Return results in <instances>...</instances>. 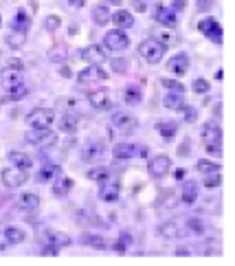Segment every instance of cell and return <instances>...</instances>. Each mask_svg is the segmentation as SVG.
Returning <instances> with one entry per match:
<instances>
[{"label": "cell", "mask_w": 235, "mask_h": 266, "mask_svg": "<svg viewBox=\"0 0 235 266\" xmlns=\"http://www.w3.org/2000/svg\"><path fill=\"white\" fill-rule=\"evenodd\" d=\"M198 29H200V33H204L211 42H222V27L218 24L215 18H204V20L198 22Z\"/></svg>", "instance_id": "cell-8"}, {"label": "cell", "mask_w": 235, "mask_h": 266, "mask_svg": "<svg viewBox=\"0 0 235 266\" xmlns=\"http://www.w3.org/2000/svg\"><path fill=\"white\" fill-rule=\"evenodd\" d=\"M104 44H106L108 51H125V48L130 46V38L121 31V29H114V31L106 33Z\"/></svg>", "instance_id": "cell-6"}, {"label": "cell", "mask_w": 235, "mask_h": 266, "mask_svg": "<svg viewBox=\"0 0 235 266\" xmlns=\"http://www.w3.org/2000/svg\"><path fill=\"white\" fill-rule=\"evenodd\" d=\"M18 207L22 211H35L40 207V196L38 193H22V196L18 198Z\"/></svg>", "instance_id": "cell-20"}, {"label": "cell", "mask_w": 235, "mask_h": 266, "mask_svg": "<svg viewBox=\"0 0 235 266\" xmlns=\"http://www.w3.org/2000/svg\"><path fill=\"white\" fill-rule=\"evenodd\" d=\"M112 125H114L117 130H121L123 135H130V132L136 130V119L130 117V114H114Z\"/></svg>", "instance_id": "cell-16"}, {"label": "cell", "mask_w": 235, "mask_h": 266, "mask_svg": "<svg viewBox=\"0 0 235 266\" xmlns=\"http://www.w3.org/2000/svg\"><path fill=\"white\" fill-rule=\"evenodd\" d=\"M156 20H159L161 24H165V27H176V22H178V18H176V11L170 9V7H165V5H159L156 7Z\"/></svg>", "instance_id": "cell-18"}, {"label": "cell", "mask_w": 235, "mask_h": 266, "mask_svg": "<svg viewBox=\"0 0 235 266\" xmlns=\"http://www.w3.org/2000/svg\"><path fill=\"white\" fill-rule=\"evenodd\" d=\"M106 80H108V73L104 69H99V64H90L88 69H84L77 75L80 84H95V82H106Z\"/></svg>", "instance_id": "cell-9"}, {"label": "cell", "mask_w": 235, "mask_h": 266, "mask_svg": "<svg viewBox=\"0 0 235 266\" xmlns=\"http://www.w3.org/2000/svg\"><path fill=\"white\" fill-rule=\"evenodd\" d=\"M220 183H222L220 172H209L207 176H204V187H218Z\"/></svg>", "instance_id": "cell-39"}, {"label": "cell", "mask_w": 235, "mask_h": 266, "mask_svg": "<svg viewBox=\"0 0 235 266\" xmlns=\"http://www.w3.org/2000/svg\"><path fill=\"white\" fill-rule=\"evenodd\" d=\"M110 18H112V14L108 11V7H95L93 9V20L97 22L99 27H104V24L110 22Z\"/></svg>", "instance_id": "cell-33"}, {"label": "cell", "mask_w": 235, "mask_h": 266, "mask_svg": "<svg viewBox=\"0 0 235 266\" xmlns=\"http://www.w3.org/2000/svg\"><path fill=\"white\" fill-rule=\"evenodd\" d=\"M0 86L7 93V99H22L29 90L22 82V71L16 69H5L0 73Z\"/></svg>", "instance_id": "cell-1"}, {"label": "cell", "mask_w": 235, "mask_h": 266, "mask_svg": "<svg viewBox=\"0 0 235 266\" xmlns=\"http://www.w3.org/2000/svg\"><path fill=\"white\" fill-rule=\"evenodd\" d=\"M121 196V185H119L117 178H106L104 183H101V189H99V198L106 203H114L117 198Z\"/></svg>", "instance_id": "cell-11"}, {"label": "cell", "mask_w": 235, "mask_h": 266, "mask_svg": "<svg viewBox=\"0 0 235 266\" xmlns=\"http://www.w3.org/2000/svg\"><path fill=\"white\" fill-rule=\"evenodd\" d=\"M178 154H180V156H183V154H189V145H187V143L180 145V148H178Z\"/></svg>", "instance_id": "cell-55"}, {"label": "cell", "mask_w": 235, "mask_h": 266, "mask_svg": "<svg viewBox=\"0 0 235 266\" xmlns=\"http://www.w3.org/2000/svg\"><path fill=\"white\" fill-rule=\"evenodd\" d=\"M84 242H86L88 246H93V249H106V246H108V242L101 238V235H90V233H86V235H84Z\"/></svg>", "instance_id": "cell-36"}, {"label": "cell", "mask_w": 235, "mask_h": 266, "mask_svg": "<svg viewBox=\"0 0 235 266\" xmlns=\"http://www.w3.org/2000/svg\"><path fill=\"white\" fill-rule=\"evenodd\" d=\"M198 172L202 174H209V172H220V165L218 163H211V161H198Z\"/></svg>", "instance_id": "cell-37"}, {"label": "cell", "mask_w": 235, "mask_h": 266, "mask_svg": "<svg viewBox=\"0 0 235 266\" xmlns=\"http://www.w3.org/2000/svg\"><path fill=\"white\" fill-rule=\"evenodd\" d=\"M7 46L9 48H14V51H18V48H22L25 46V42H27V33H22V31H14L11 29V33H7Z\"/></svg>", "instance_id": "cell-27"}, {"label": "cell", "mask_w": 235, "mask_h": 266, "mask_svg": "<svg viewBox=\"0 0 235 266\" xmlns=\"http://www.w3.org/2000/svg\"><path fill=\"white\" fill-rule=\"evenodd\" d=\"M80 57H82V59H86L88 64H101V62H106V53H104V48L97 46V44L86 46V48H84V51L80 53Z\"/></svg>", "instance_id": "cell-15"}, {"label": "cell", "mask_w": 235, "mask_h": 266, "mask_svg": "<svg viewBox=\"0 0 235 266\" xmlns=\"http://www.w3.org/2000/svg\"><path fill=\"white\" fill-rule=\"evenodd\" d=\"M108 3H112V5H121V0H108Z\"/></svg>", "instance_id": "cell-59"}, {"label": "cell", "mask_w": 235, "mask_h": 266, "mask_svg": "<svg viewBox=\"0 0 235 266\" xmlns=\"http://www.w3.org/2000/svg\"><path fill=\"white\" fill-rule=\"evenodd\" d=\"M128 244H132V238H128V233L121 235V240L114 244V249H117V253H125V249H128Z\"/></svg>", "instance_id": "cell-42"}, {"label": "cell", "mask_w": 235, "mask_h": 266, "mask_svg": "<svg viewBox=\"0 0 235 266\" xmlns=\"http://www.w3.org/2000/svg\"><path fill=\"white\" fill-rule=\"evenodd\" d=\"M59 167L57 165H44L38 172V176H35V180H38V183L42 185V183H49V180H53V178H57L59 176Z\"/></svg>", "instance_id": "cell-24"}, {"label": "cell", "mask_w": 235, "mask_h": 266, "mask_svg": "<svg viewBox=\"0 0 235 266\" xmlns=\"http://www.w3.org/2000/svg\"><path fill=\"white\" fill-rule=\"evenodd\" d=\"M156 130H159V135L165 139V141H172L178 132V125L174 123V121H159V123H156Z\"/></svg>", "instance_id": "cell-21"}, {"label": "cell", "mask_w": 235, "mask_h": 266, "mask_svg": "<svg viewBox=\"0 0 235 266\" xmlns=\"http://www.w3.org/2000/svg\"><path fill=\"white\" fill-rule=\"evenodd\" d=\"M185 7H187L185 0H174V5H172V9H174V11H180V9H185Z\"/></svg>", "instance_id": "cell-52"}, {"label": "cell", "mask_w": 235, "mask_h": 266, "mask_svg": "<svg viewBox=\"0 0 235 266\" xmlns=\"http://www.w3.org/2000/svg\"><path fill=\"white\" fill-rule=\"evenodd\" d=\"M167 71H170L172 75H176V77H183L185 73L189 71V57H187L185 53L170 57V62H167Z\"/></svg>", "instance_id": "cell-13"}, {"label": "cell", "mask_w": 235, "mask_h": 266, "mask_svg": "<svg viewBox=\"0 0 235 266\" xmlns=\"http://www.w3.org/2000/svg\"><path fill=\"white\" fill-rule=\"evenodd\" d=\"M176 255H189V251H187V249H178Z\"/></svg>", "instance_id": "cell-58"}, {"label": "cell", "mask_w": 235, "mask_h": 266, "mask_svg": "<svg viewBox=\"0 0 235 266\" xmlns=\"http://www.w3.org/2000/svg\"><path fill=\"white\" fill-rule=\"evenodd\" d=\"M7 69H16V71H22V69H25V64H22L20 59H9V62H7Z\"/></svg>", "instance_id": "cell-47"}, {"label": "cell", "mask_w": 235, "mask_h": 266, "mask_svg": "<svg viewBox=\"0 0 235 266\" xmlns=\"http://www.w3.org/2000/svg\"><path fill=\"white\" fill-rule=\"evenodd\" d=\"M11 29H14V31L27 33L29 29H31V16H29L25 9H20V11H18V14L14 16V20H11Z\"/></svg>", "instance_id": "cell-19"}, {"label": "cell", "mask_w": 235, "mask_h": 266, "mask_svg": "<svg viewBox=\"0 0 235 266\" xmlns=\"http://www.w3.org/2000/svg\"><path fill=\"white\" fill-rule=\"evenodd\" d=\"M88 101H90V106L95 108V110H112V106H114V101H112V95L108 93L106 88H99V90H93V93L88 95Z\"/></svg>", "instance_id": "cell-5"}, {"label": "cell", "mask_w": 235, "mask_h": 266, "mask_svg": "<svg viewBox=\"0 0 235 266\" xmlns=\"http://www.w3.org/2000/svg\"><path fill=\"white\" fill-rule=\"evenodd\" d=\"M159 233L165 240H176V238H180V227L176 225V222H163V225L159 227Z\"/></svg>", "instance_id": "cell-28"}, {"label": "cell", "mask_w": 235, "mask_h": 266, "mask_svg": "<svg viewBox=\"0 0 235 266\" xmlns=\"http://www.w3.org/2000/svg\"><path fill=\"white\" fill-rule=\"evenodd\" d=\"M9 161L14 163L16 167H22V169H31V165H33L31 156L25 154V152H18V150H14V152H9Z\"/></svg>", "instance_id": "cell-25"}, {"label": "cell", "mask_w": 235, "mask_h": 266, "mask_svg": "<svg viewBox=\"0 0 235 266\" xmlns=\"http://www.w3.org/2000/svg\"><path fill=\"white\" fill-rule=\"evenodd\" d=\"M187 227H189L191 233H196V235H202L204 233V222L198 220V218H189V220H187Z\"/></svg>", "instance_id": "cell-38"}, {"label": "cell", "mask_w": 235, "mask_h": 266, "mask_svg": "<svg viewBox=\"0 0 235 266\" xmlns=\"http://www.w3.org/2000/svg\"><path fill=\"white\" fill-rule=\"evenodd\" d=\"M5 235H7L9 244H20V242L27 238L25 231H22V229H18V227H7V229H5Z\"/></svg>", "instance_id": "cell-34"}, {"label": "cell", "mask_w": 235, "mask_h": 266, "mask_svg": "<svg viewBox=\"0 0 235 266\" xmlns=\"http://www.w3.org/2000/svg\"><path fill=\"white\" fill-rule=\"evenodd\" d=\"M44 27L49 29V31H55V29H59V16H46Z\"/></svg>", "instance_id": "cell-43"}, {"label": "cell", "mask_w": 235, "mask_h": 266, "mask_svg": "<svg viewBox=\"0 0 235 266\" xmlns=\"http://www.w3.org/2000/svg\"><path fill=\"white\" fill-rule=\"evenodd\" d=\"M29 180V169H22V167H5L3 169V183L5 187H9V189H18V187H22Z\"/></svg>", "instance_id": "cell-4"}, {"label": "cell", "mask_w": 235, "mask_h": 266, "mask_svg": "<svg viewBox=\"0 0 235 266\" xmlns=\"http://www.w3.org/2000/svg\"><path fill=\"white\" fill-rule=\"evenodd\" d=\"M77 128H80V119H77V114H62L59 117V130L62 132H77Z\"/></svg>", "instance_id": "cell-22"}, {"label": "cell", "mask_w": 235, "mask_h": 266, "mask_svg": "<svg viewBox=\"0 0 235 266\" xmlns=\"http://www.w3.org/2000/svg\"><path fill=\"white\" fill-rule=\"evenodd\" d=\"M134 7H136L138 11H145V5H143L141 0H134Z\"/></svg>", "instance_id": "cell-57"}, {"label": "cell", "mask_w": 235, "mask_h": 266, "mask_svg": "<svg viewBox=\"0 0 235 266\" xmlns=\"http://www.w3.org/2000/svg\"><path fill=\"white\" fill-rule=\"evenodd\" d=\"M112 69L117 73H125V69H128V62L125 59H112Z\"/></svg>", "instance_id": "cell-45"}, {"label": "cell", "mask_w": 235, "mask_h": 266, "mask_svg": "<svg viewBox=\"0 0 235 266\" xmlns=\"http://www.w3.org/2000/svg\"><path fill=\"white\" fill-rule=\"evenodd\" d=\"M159 38H161L159 42H161V44H163V46H165V48H167V46H170V44H174V42H176V38H174V35H172V33H159Z\"/></svg>", "instance_id": "cell-44"}, {"label": "cell", "mask_w": 235, "mask_h": 266, "mask_svg": "<svg viewBox=\"0 0 235 266\" xmlns=\"http://www.w3.org/2000/svg\"><path fill=\"white\" fill-rule=\"evenodd\" d=\"M138 55L145 59L147 64H159L163 59V55H165V46H163L159 40L147 38L138 44Z\"/></svg>", "instance_id": "cell-2"}, {"label": "cell", "mask_w": 235, "mask_h": 266, "mask_svg": "<svg viewBox=\"0 0 235 266\" xmlns=\"http://www.w3.org/2000/svg\"><path fill=\"white\" fill-rule=\"evenodd\" d=\"M136 154V145L134 143H119L114 148V156L117 159H132Z\"/></svg>", "instance_id": "cell-30"}, {"label": "cell", "mask_w": 235, "mask_h": 266, "mask_svg": "<svg viewBox=\"0 0 235 266\" xmlns=\"http://www.w3.org/2000/svg\"><path fill=\"white\" fill-rule=\"evenodd\" d=\"M161 84H163V86H165L167 90H172V93H180V95L185 93V86H183L180 82H174V80H163Z\"/></svg>", "instance_id": "cell-40"}, {"label": "cell", "mask_w": 235, "mask_h": 266, "mask_svg": "<svg viewBox=\"0 0 235 266\" xmlns=\"http://www.w3.org/2000/svg\"><path fill=\"white\" fill-rule=\"evenodd\" d=\"M27 141L38 145V148H49V145H53L57 141V135H55V132H51L49 128L33 130V132H29V135H27Z\"/></svg>", "instance_id": "cell-7"}, {"label": "cell", "mask_w": 235, "mask_h": 266, "mask_svg": "<svg viewBox=\"0 0 235 266\" xmlns=\"http://www.w3.org/2000/svg\"><path fill=\"white\" fill-rule=\"evenodd\" d=\"M185 101H183V95L180 93H170L165 95V108H170V110H183Z\"/></svg>", "instance_id": "cell-32"}, {"label": "cell", "mask_w": 235, "mask_h": 266, "mask_svg": "<svg viewBox=\"0 0 235 266\" xmlns=\"http://www.w3.org/2000/svg\"><path fill=\"white\" fill-rule=\"evenodd\" d=\"M59 104H62L66 110H73V108H77V101H75V99H62Z\"/></svg>", "instance_id": "cell-50"}, {"label": "cell", "mask_w": 235, "mask_h": 266, "mask_svg": "<svg viewBox=\"0 0 235 266\" xmlns=\"http://www.w3.org/2000/svg\"><path fill=\"white\" fill-rule=\"evenodd\" d=\"M86 176L90 180H97V183H104L106 178H110V172H108L106 167H95V169H90V172L86 174Z\"/></svg>", "instance_id": "cell-35"}, {"label": "cell", "mask_w": 235, "mask_h": 266, "mask_svg": "<svg viewBox=\"0 0 235 266\" xmlns=\"http://www.w3.org/2000/svg\"><path fill=\"white\" fill-rule=\"evenodd\" d=\"M53 121H55V112H53L51 108H33V110L27 114V123L31 125L33 130L51 128Z\"/></svg>", "instance_id": "cell-3"}, {"label": "cell", "mask_w": 235, "mask_h": 266, "mask_svg": "<svg viewBox=\"0 0 235 266\" xmlns=\"http://www.w3.org/2000/svg\"><path fill=\"white\" fill-rule=\"evenodd\" d=\"M59 249H55V246H51V244H46V249H42V255H57Z\"/></svg>", "instance_id": "cell-51"}, {"label": "cell", "mask_w": 235, "mask_h": 266, "mask_svg": "<svg viewBox=\"0 0 235 266\" xmlns=\"http://www.w3.org/2000/svg\"><path fill=\"white\" fill-rule=\"evenodd\" d=\"M170 167H172V161H170V156H165V154L154 156V159L149 161V174H152L154 178H163L170 172Z\"/></svg>", "instance_id": "cell-12"}, {"label": "cell", "mask_w": 235, "mask_h": 266, "mask_svg": "<svg viewBox=\"0 0 235 266\" xmlns=\"http://www.w3.org/2000/svg\"><path fill=\"white\" fill-rule=\"evenodd\" d=\"M0 27H3V16H0Z\"/></svg>", "instance_id": "cell-60"}, {"label": "cell", "mask_w": 235, "mask_h": 266, "mask_svg": "<svg viewBox=\"0 0 235 266\" xmlns=\"http://www.w3.org/2000/svg\"><path fill=\"white\" fill-rule=\"evenodd\" d=\"M196 198H198V185L194 183V180H187V183L183 185V191H180V201L191 205V203H196Z\"/></svg>", "instance_id": "cell-23"}, {"label": "cell", "mask_w": 235, "mask_h": 266, "mask_svg": "<svg viewBox=\"0 0 235 266\" xmlns=\"http://www.w3.org/2000/svg\"><path fill=\"white\" fill-rule=\"evenodd\" d=\"M44 240H46V244L55 246V249H62V246H70V242H73L66 233L53 231V229H46V231H44Z\"/></svg>", "instance_id": "cell-17"}, {"label": "cell", "mask_w": 235, "mask_h": 266, "mask_svg": "<svg viewBox=\"0 0 235 266\" xmlns=\"http://www.w3.org/2000/svg\"><path fill=\"white\" fill-rule=\"evenodd\" d=\"M70 5H73V7H84V3H86V0H68Z\"/></svg>", "instance_id": "cell-56"}, {"label": "cell", "mask_w": 235, "mask_h": 266, "mask_svg": "<svg viewBox=\"0 0 235 266\" xmlns=\"http://www.w3.org/2000/svg\"><path fill=\"white\" fill-rule=\"evenodd\" d=\"M110 20L117 24L119 29H130L132 24H134V18H132L130 11H117V14H112Z\"/></svg>", "instance_id": "cell-26"}, {"label": "cell", "mask_w": 235, "mask_h": 266, "mask_svg": "<svg viewBox=\"0 0 235 266\" xmlns=\"http://www.w3.org/2000/svg\"><path fill=\"white\" fill-rule=\"evenodd\" d=\"M101 156H104V145H101L99 141H88L86 145H84L82 159L86 163H95V161H99Z\"/></svg>", "instance_id": "cell-14"}, {"label": "cell", "mask_w": 235, "mask_h": 266, "mask_svg": "<svg viewBox=\"0 0 235 266\" xmlns=\"http://www.w3.org/2000/svg\"><path fill=\"white\" fill-rule=\"evenodd\" d=\"M70 189H73V180L66 178V176H59V178H57V183L53 185V193H55L57 198H64Z\"/></svg>", "instance_id": "cell-29"}, {"label": "cell", "mask_w": 235, "mask_h": 266, "mask_svg": "<svg viewBox=\"0 0 235 266\" xmlns=\"http://www.w3.org/2000/svg\"><path fill=\"white\" fill-rule=\"evenodd\" d=\"M9 246V240H7V235H5V229H0V251H5Z\"/></svg>", "instance_id": "cell-48"}, {"label": "cell", "mask_w": 235, "mask_h": 266, "mask_svg": "<svg viewBox=\"0 0 235 266\" xmlns=\"http://www.w3.org/2000/svg\"><path fill=\"white\" fill-rule=\"evenodd\" d=\"M174 176H176V180H183L187 176V172H185V169H176V172H174Z\"/></svg>", "instance_id": "cell-54"}, {"label": "cell", "mask_w": 235, "mask_h": 266, "mask_svg": "<svg viewBox=\"0 0 235 266\" xmlns=\"http://www.w3.org/2000/svg\"><path fill=\"white\" fill-rule=\"evenodd\" d=\"M59 75L68 80V77H73V73H70V69H68V66H62V69H59Z\"/></svg>", "instance_id": "cell-53"}, {"label": "cell", "mask_w": 235, "mask_h": 266, "mask_svg": "<svg viewBox=\"0 0 235 266\" xmlns=\"http://www.w3.org/2000/svg\"><path fill=\"white\" fill-rule=\"evenodd\" d=\"M141 99H143V95H141V90H138L136 86H128L123 90V101H125V104L136 106V104H141Z\"/></svg>", "instance_id": "cell-31"}, {"label": "cell", "mask_w": 235, "mask_h": 266, "mask_svg": "<svg viewBox=\"0 0 235 266\" xmlns=\"http://www.w3.org/2000/svg\"><path fill=\"white\" fill-rule=\"evenodd\" d=\"M183 110H185V119H187V121H196V110H194V108L183 106Z\"/></svg>", "instance_id": "cell-46"}, {"label": "cell", "mask_w": 235, "mask_h": 266, "mask_svg": "<svg viewBox=\"0 0 235 266\" xmlns=\"http://www.w3.org/2000/svg\"><path fill=\"white\" fill-rule=\"evenodd\" d=\"M194 90H196L198 95L209 93V82H207V80H202V77H198V80H194Z\"/></svg>", "instance_id": "cell-41"}, {"label": "cell", "mask_w": 235, "mask_h": 266, "mask_svg": "<svg viewBox=\"0 0 235 266\" xmlns=\"http://www.w3.org/2000/svg\"><path fill=\"white\" fill-rule=\"evenodd\" d=\"M200 137L207 148H218V145H222V128L215 123H204Z\"/></svg>", "instance_id": "cell-10"}, {"label": "cell", "mask_w": 235, "mask_h": 266, "mask_svg": "<svg viewBox=\"0 0 235 266\" xmlns=\"http://www.w3.org/2000/svg\"><path fill=\"white\" fill-rule=\"evenodd\" d=\"M213 7V0H198V9H202V11H207Z\"/></svg>", "instance_id": "cell-49"}]
</instances>
